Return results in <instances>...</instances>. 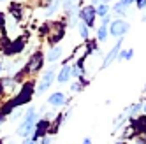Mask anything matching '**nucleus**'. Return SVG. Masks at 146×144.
I'll list each match as a JSON object with an SVG mask.
<instances>
[{
	"label": "nucleus",
	"instance_id": "nucleus-1",
	"mask_svg": "<svg viewBox=\"0 0 146 144\" xmlns=\"http://www.w3.org/2000/svg\"><path fill=\"white\" fill-rule=\"evenodd\" d=\"M35 121H37V112H35V109H34V107L27 109V112H25V118H23L21 125H19V128H18V135H19V137H25V139H28L30 132H32V130H35Z\"/></svg>",
	"mask_w": 146,
	"mask_h": 144
},
{
	"label": "nucleus",
	"instance_id": "nucleus-2",
	"mask_svg": "<svg viewBox=\"0 0 146 144\" xmlns=\"http://www.w3.org/2000/svg\"><path fill=\"white\" fill-rule=\"evenodd\" d=\"M53 79H55V69L51 67V69L46 70V74L42 76V79H40V83H39V86H37V90H35V95H42L44 91L51 86Z\"/></svg>",
	"mask_w": 146,
	"mask_h": 144
},
{
	"label": "nucleus",
	"instance_id": "nucleus-3",
	"mask_svg": "<svg viewBox=\"0 0 146 144\" xmlns=\"http://www.w3.org/2000/svg\"><path fill=\"white\" fill-rule=\"evenodd\" d=\"M127 32H129V23L123 21V19H114L111 23V26H109V34L118 37V39H121Z\"/></svg>",
	"mask_w": 146,
	"mask_h": 144
},
{
	"label": "nucleus",
	"instance_id": "nucleus-4",
	"mask_svg": "<svg viewBox=\"0 0 146 144\" xmlns=\"http://www.w3.org/2000/svg\"><path fill=\"white\" fill-rule=\"evenodd\" d=\"M34 86H32V83H27L25 86H23V90H21V93L18 95V98L16 100H13V104H14V107H19V106H23V104H27V102L30 100V97H32V93H34Z\"/></svg>",
	"mask_w": 146,
	"mask_h": 144
},
{
	"label": "nucleus",
	"instance_id": "nucleus-5",
	"mask_svg": "<svg viewBox=\"0 0 146 144\" xmlns=\"http://www.w3.org/2000/svg\"><path fill=\"white\" fill-rule=\"evenodd\" d=\"M40 67H42V55H40V53H35V55H32V58H30L28 65H27V72H30V74H34V72H37Z\"/></svg>",
	"mask_w": 146,
	"mask_h": 144
},
{
	"label": "nucleus",
	"instance_id": "nucleus-6",
	"mask_svg": "<svg viewBox=\"0 0 146 144\" xmlns=\"http://www.w3.org/2000/svg\"><path fill=\"white\" fill-rule=\"evenodd\" d=\"M120 49H121V39H120L118 42H116V46H114V48L109 51V53L106 55V58H104V63H102V69H106V67H109V65L113 63V61H114V58L118 56Z\"/></svg>",
	"mask_w": 146,
	"mask_h": 144
},
{
	"label": "nucleus",
	"instance_id": "nucleus-7",
	"mask_svg": "<svg viewBox=\"0 0 146 144\" xmlns=\"http://www.w3.org/2000/svg\"><path fill=\"white\" fill-rule=\"evenodd\" d=\"M95 9L93 7H86V9H83L81 11V19L85 21V25L86 26H92L93 25V21H95Z\"/></svg>",
	"mask_w": 146,
	"mask_h": 144
},
{
	"label": "nucleus",
	"instance_id": "nucleus-8",
	"mask_svg": "<svg viewBox=\"0 0 146 144\" xmlns=\"http://www.w3.org/2000/svg\"><path fill=\"white\" fill-rule=\"evenodd\" d=\"M46 132H49V121L48 120H40L37 125H35V133H34V141H37L39 137H42Z\"/></svg>",
	"mask_w": 146,
	"mask_h": 144
},
{
	"label": "nucleus",
	"instance_id": "nucleus-9",
	"mask_svg": "<svg viewBox=\"0 0 146 144\" xmlns=\"http://www.w3.org/2000/svg\"><path fill=\"white\" fill-rule=\"evenodd\" d=\"M49 104L53 106V107H58V106H64L65 104V95L64 93H60V91H56V93H53L49 97Z\"/></svg>",
	"mask_w": 146,
	"mask_h": 144
},
{
	"label": "nucleus",
	"instance_id": "nucleus-10",
	"mask_svg": "<svg viewBox=\"0 0 146 144\" xmlns=\"http://www.w3.org/2000/svg\"><path fill=\"white\" fill-rule=\"evenodd\" d=\"M60 55H62V48L60 46H55L53 49H49V53H48V61H56L58 58H60Z\"/></svg>",
	"mask_w": 146,
	"mask_h": 144
},
{
	"label": "nucleus",
	"instance_id": "nucleus-11",
	"mask_svg": "<svg viewBox=\"0 0 146 144\" xmlns=\"http://www.w3.org/2000/svg\"><path fill=\"white\" fill-rule=\"evenodd\" d=\"M25 42H23V39H19V40H14V42L7 48V53H19V51L23 49Z\"/></svg>",
	"mask_w": 146,
	"mask_h": 144
},
{
	"label": "nucleus",
	"instance_id": "nucleus-12",
	"mask_svg": "<svg viewBox=\"0 0 146 144\" xmlns=\"http://www.w3.org/2000/svg\"><path fill=\"white\" fill-rule=\"evenodd\" d=\"M70 74H72V69L70 67H64L62 72L58 74V81H60V83H67V81L70 79Z\"/></svg>",
	"mask_w": 146,
	"mask_h": 144
},
{
	"label": "nucleus",
	"instance_id": "nucleus-13",
	"mask_svg": "<svg viewBox=\"0 0 146 144\" xmlns=\"http://www.w3.org/2000/svg\"><path fill=\"white\" fill-rule=\"evenodd\" d=\"M97 39H99V40H102V42L108 39V28H106V26H100V28H99V32H97Z\"/></svg>",
	"mask_w": 146,
	"mask_h": 144
},
{
	"label": "nucleus",
	"instance_id": "nucleus-14",
	"mask_svg": "<svg viewBox=\"0 0 146 144\" xmlns=\"http://www.w3.org/2000/svg\"><path fill=\"white\" fill-rule=\"evenodd\" d=\"M141 109H143V106H141V104H134L132 107H129V109H127V112H129V114H130V118H132V116L135 114V112H139Z\"/></svg>",
	"mask_w": 146,
	"mask_h": 144
},
{
	"label": "nucleus",
	"instance_id": "nucleus-15",
	"mask_svg": "<svg viewBox=\"0 0 146 144\" xmlns=\"http://www.w3.org/2000/svg\"><path fill=\"white\" fill-rule=\"evenodd\" d=\"M97 14H100V16H108V5L106 4H99V7H97V11H95Z\"/></svg>",
	"mask_w": 146,
	"mask_h": 144
},
{
	"label": "nucleus",
	"instance_id": "nucleus-16",
	"mask_svg": "<svg viewBox=\"0 0 146 144\" xmlns=\"http://www.w3.org/2000/svg\"><path fill=\"white\" fill-rule=\"evenodd\" d=\"M132 56H134V51L132 49H127V51H123V53L120 55V60H129Z\"/></svg>",
	"mask_w": 146,
	"mask_h": 144
},
{
	"label": "nucleus",
	"instance_id": "nucleus-17",
	"mask_svg": "<svg viewBox=\"0 0 146 144\" xmlns=\"http://www.w3.org/2000/svg\"><path fill=\"white\" fill-rule=\"evenodd\" d=\"M79 34H81L83 39H88V26L86 25H81L79 26Z\"/></svg>",
	"mask_w": 146,
	"mask_h": 144
},
{
	"label": "nucleus",
	"instance_id": "nucleus-18",
	"mask_svg": "<svg viewBox=\"0 0 146 144\" xmlns=\"http://www.w3.org/2000/svg\"><path fill=\"white\" fill-rule=\"evenodd\" d=\"M58 5H60L58 2H55V4H51V7L48 9V13H46V14H48V16H51V14H53V13L56 11V9H58Z\"/></svg>",
	"mask_w": 146,
	"mask_h": 144
},
{
	"label": "nucleus",
	"instance_id": "nucleus-19",
	"mask_svg": "<svg viewBox=\"0 0 146 144\" xmlns=\"http://www.w3.org/2000/svg\"><path fill=\"white\" fill-rule=\"evenodd\" d=\"M125 9H127V7L123 5V2H118L116 5H114V11H116V13H125Z\"/></svg>",
	"mask_w": 146,
	"mask_h": 144
},
{
	"label": "nucleus",
	"instance_id": "nucleus-20",
	"mask_svg": "<svg viewBox=\"0 0 146 144\" xmlns=\"http://www.w3.org/2000/svg\"><path fill=\"white\" fill-rule=\"evenodd\" d=\"M123 120H125V116L121 114V116H118V120H114V121H113V125H114V127H120L121 123H123Z\"/></svg>",
	"mask_w": 146,
	"mask_h": 144
},
{
	"label": "nucleus",
	"instance_id": "nucleus-21",
	"mask_svg": "<svg viewBox=\"0 0 146 144\" xmlns=\"http://www.w3.org/2000/svg\"><path fill=\"white\" fill-rule=\"evenodd\" d=\"M74 2H76V0H64V7L69 11V9L72 7V4H74Z\"/></svg>",
	"mask_w": 146,
	"mask_h": 144
},
{
	"label": "nucleus",
	"instance_id": "nucleus-22",
	"mask_svg": "<svg viewBox=\"0 0 146 144\" xmlns=\"http://www.w3.org/2000/svg\"><path fill=\"white\" fill-rule=\"evenodd\" d=\"M72 91H81L83 90V83H76V85H72V88H70Z\"/></svg>",
	"mask_w": 146,
	"mask_h": 144
},
{
	"label": "nucleus",
	"instance_id": "nucleus-23",
	"mask_svg": "<svg viewBox=\"0 0 146 144\" xmlns=\"http://www.w3.org/2000/svg\"><path fill=\"white\" fill-rule=\"evenodd\" d=\"M137 7L139 9H144L146 7V0H137Z\"/></svg>",
	"mask_w": 146,
	"mask_h": 144
},
{
	"label": "nucleus",
	"instance_id": "nucleus-24",
	"mask_svg": "<svg viewBox=\"0 0 146 144\" xmlns=\"http://www.w3.org/2000/svg\"><path fill=\"white\" fill-rule=\"evenodd\" d=\"M21 114H23V112H21V111H18V112H14V114H13V118H11V120H13V121H16V120H18L19 116H21Z\"/></svg>",
	"mask_w": 146,
	"mask_h": 144
},
{
	"label": "nucleus",
	"instance_id": "nucleus-25",
	"mask_svg": "<svg viewBox=\"0 0 146 144\" xmlns=\"http://www.w3.org/2000/svg\"><path fill=\"white\" fill-rule=\"evenodd\" d=\"M109 21H111V18H109V16H104V19H102V26H106Z\"/></svg>",
	"mask_w": 146,
	"mask_h": 144
},
{
	"label": "nucleus",
	"instance_id": "nucleus-26",
	"mask_svg": "<svg viewBox=\"0 0 146 144\" xmlns=\"http://www.w3.org/2000/svg\"><path fill=\"white\" fill-rule=\"evenodd\" d=\"M49 142H51L49 137H42V139H40V144H49Z\"/></svg>",
	"mask_w": 146,
	"mask_h": 144
},
{
	"label": "nucleus",
	"instance_id": "nucleus-27",
	"mask_svg": "<svg viewBox=\"0 0 146 144\" xmlns=\"http://www.w3.org/2000/svg\"><path fill=\"white\" fill-rule=\"evenodd\" d=\"M121 2H123V5H125V7H127V5H130V4L134 2V0H121Z\"/></svg>",
	"mask_w": 146,
	"mask_h": 144
},
{
	"label": "nucleus",
	"instance_id": "nucleus-28",
	"mask_svg": "<svg viewBox=\"0 0 146 144\" xmlns=\"http://www.w3.org/2000/svg\"><path fill=\"white\" fill-rule=\"evenodd\" d=\"M83 144H92V139L90 137H85V139H83Z\"/></svg>",
	"mask_w": 146,
	"mask_h": 144
},
{
	"label": "nucleus",
	"instance_id": "nucleus-29",
	"mask_svg": "<svg viewBox=\"0 0 146 144\" xmlns=\"http://www.w3.org/2000/svg\"><path fill=\"white\" fill-rule=\"evenodd\" d=\"M23 144H35V141H34V139H25Z\"/></svg>",
	"mask_w": 146,
	"mask_h": 144
},
{
	"label": "nucleus",
	"instance_id": "nucleus-30",
	"mask_svg": "<svg viewBox=\"0 0 146 144\" xmlns=\"http://www.w3.org/2000/svg\"><path fill=\"white\" fill-rule=\"evenodd\" d=\"M92 2H93V4H102L104 0H92Z\"/></svg>",
	"mask_w": 146,
	"mask_h": 144
},
{
	"label": "nucleus",
	"instance_id": "nucleus-31",
	"mask_svg": "<svg viewBox=\"0 0 146 144\" xmlns=\"http://www.w3.org/2000/svg\"><path fill=\"white\" fill-rule=\"evenodd\" d=\"M143 112L146 114V102H144V106H143Z\"/></svg>",
	"mask_w": 146,
	"mask_h": 144
},
{
	"label": "nucleus",
	"instance_id": "nucleus-32",
	"mask_svg": "<svg viewBox=\"0 0 146 144\" xmlns=\"http://www.w3.org/2000/svg\"><path fill=\"white\" fill-rule=\"evenodd\" d=\"M143 21H146V14H144V16H143Z\"/></svg>",
	"mask_w": 146,
	"mask_h": 144
},
{
	"label": "nucleus",
	"instance_id": "nucleus-33",
	"mask_svg": "<svg viewBox=\"0 0 146 144\" xmlns=\"http://www.w3.org/2000/svg\"><path fill=\"white\" fill-rule=\"evenodd\" d=\"M118 144H125V142H118Z\"/></svg>",
	"mask_w": 146,
	"mask_h": 144
},
{
	"label": "nucleus",
	"instance_id": "nucleus-34",
	"mask_svg": "<svg viewBox=\"0 0 146 144\" xmlns=\"http://www.w3.org/2000/svg\"><path fill=\"white\" fill-rule=\"evenodd\" d=\"M137 144H143V142H137Z\"/></svg>",
	"mask_w": 146,
	"mask_h": 144
}]
</instances>
